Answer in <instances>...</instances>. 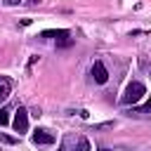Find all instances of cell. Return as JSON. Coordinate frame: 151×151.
<instances>
[{
	"mask_svg": "<svg viewBox=\"0 0 151 151\" xmlns=\"http://www.w3.org/2000/svg\"><path fill=\"white\" fill-rule=\"evenodd\" d=\"M92 78L99 83V85H104L106 80H109V73H106V66L101 64V61H94V66H92Z\"/></svg>",
	"mask_w": 151,
	"mask_h": 151,
	"instance_id": "3957f363",
	"label": "cell"
},
{
	"mask_svg": "<svg viewBox=\"0 0 151 151\" xmlns=\"http://www.w3.org/2000/svg\"><path fill=\"white\" fill-rule=\"evenodd\" d=\"M28 2H31V5H40L42 0H28Z\"/></svg>",
	"mask_w": 151,
	"mask_h": 151,
	"instance_id": "4fadbf2b",
	"label": "cell"
},
{
	"mask_svg": "<svg viewBox=\"0 0 151 151\" xmlns=\"http://www.w3.org/2000/svg\"><path fill=\"white\" fill-rule=\"evenodd\" d=\"M33 144H54V137L47 130H35L33 132Z\"/></svg>",
	"mask_w": 151,
	"mask_h": 151,
	"instance_id": "277c9868",
	"label": "cell"
},
{
	"mask_svg": "<svg viewBox=\"0 0 151 151\" xmlns=\"http://www.w3.org/2000/svg\"><path fill=\"white\" fill-rule=\"evenodd\" d=\"M144 92H146V90H144V85H142V83H137V80H134V83H130V85L125 87L123 104H137V101L144 97Z\"/></svg>",
	"mask_w": 151,
	"mask_h": 151,
	"instance_id": "6da1fadb",
	"label": "cell"
},
{
	"mask_svg": "<svg viewBox=\"0 0 151 151\" xmlns=\"http://www.w3.org/2000/svg\"><path fill=\"white\" fill-rule=\"evenodd\" d=\"M7 123H9V111L0 109V125H7Z\"/></svg>",
	"mask_w": 151,
	"mask_h": 151,
	"instance_id": "ba28073f",
	"label": "cell"
},
{
	"mask_svg": "<svg viewBox=\"0 0 151 151\" xmlns=\"http://www.w3.org/2000/svg\"><path fill=\"white\" fill-rule=\"evenodd\" d=\"M14 130H17L19 134H24V132L28 130V111H26V109H19V111L14 113Z\"/></svg>",
	"mask_w": 151,
	"mask_h": 151,
	"instance_id": "7a4b0ae2",
	"label": "cell"
},
{
	"mask_svg": "<svg viewBox=\"0 0 151 151\" xmlns=\"http://www.w3.org/2000/svg\"><path fill=\"white\" fill-rule=\"evenodd\" d=\"M0 142H2V144H9V146H12V144H17V137H9V134L0 132Z\"/></svg>",
	"mask_w": 151,
	"mask_h": 151,
	"instance_id": "52a82bcc",
	"label": "cell"
},
{
	"mask_svg": "<svg viewBox=\"0 0 151 151\" xmlns=\"http://www.w3.org/2000/svg\"><path fill=\"white\" fill-rule=\"evenodd\" d=\"M101 151H111V149H101Z\"/></svg>",
	"mask_w": 151,
	"mask_h": 151,
	"instance_id": "5bb4252c",
	"label": "cell"
},
{
	"mask_svg": "<svg viewBox=\"0 0 151 151\" xmlns=\"http://www.w3.org/2000/svg\"><path fill=\"white\" fill-rule=\"evenodd\" d=\"M42 38H68V31H42Z\"/></svg>",
	"mask_w": 151,
	"mask_h": 151,
	"instance_id": "8992f818",
	"label": "cell"
},
{
	"mask_svg": "<svg viewBox=\"0 0 151 151\" xmlns=\"http://www.w3.org/2000/svg\"><path fill=\"white\" fill-rule=\"evenodd\" d=\"M9 92H12V80L5 78V76H0V99H7Z\"/></svg>",
	"mask_w": 151,
	"mask_h": 151,
	"instance_id": "5b68a950",
	"label": "cell"
},
{
	"mask_svg": "<svg viewBox=\"0 0 151 151\" xmlns=\"http://www.w3.org/2000/svg\"><path fill=\"white\" fill-rule=\"evenodd\" d=\"M5 2H7V5H19L21 0H5Z\"/></svg>",
	"mask_w": 151,
	"mask_h": 151,
	"instance_id": "7c38bea8",
	"label": "cell"
},
{
	"mask_svg": "<svg viewBox=\"0 0 151 151\" xmlns=\"http://www.w3.org/2000/svg\"><path fill=\"white\" fill-rule=\"evenodd\" d=\"M71 45H73L71 38H61V40H59V47H71Z\"/></svg>",
	"mask_w": 151,
	"mask_h": 151,
	"instance_id": "30bf717a",
	"label": "cell"
},
{
	"mask_svg": "<svg viewBox=\"0 0 151 151\" xmlns=\"http://www.w3.org/2000/svg\"><path fill=\"white\" fill-rule=\"evenodd\" d=\"M78 151H90V142L87 139H80L78 142Z\"/></svg>",
	"mask_w": 151,
	"mask_h": 151,
	"instance_id": "9c48e42d",
	"label": "cell"
},
{
	"mask_svg": "<svg viewBox=\"0 0 151 151\" xmlns=\"http://www.w3.org/2000/svg\"><path fill=\"white\" fill-rule=\"evenodd\" d=\"M139 111H144V113H146V111H151V99H149L144 106H139Z\"/></svg>",
	"mask_w": 151,
	"mask_h": 151,
	"instance_id": "8fae6325",
	"label": "cell"
}]
</instances>
